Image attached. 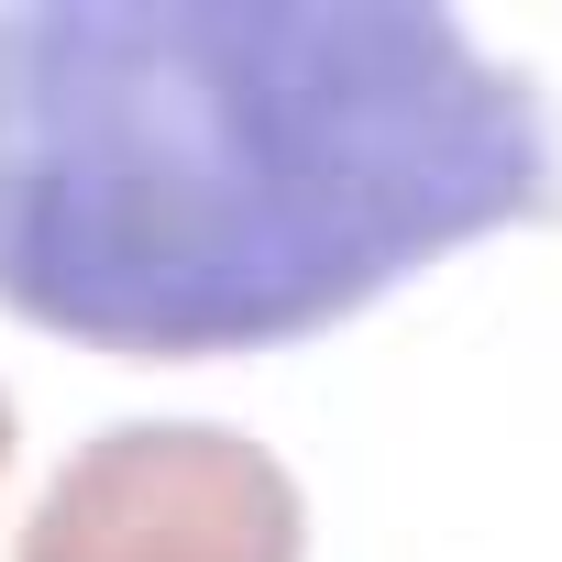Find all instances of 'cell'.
Segmentation results:
<instances>
[{
  "label": "cell",
  "mask_w": 562,
  "mask_h": 562,
  "mask_svg": "<svg viewBox=\"0 0 562 562\" xmlns=\"http://www.w3.org/2000/svg\"><path fill=\"white\" fill-rule=\"evenodd\" d=\"M540 221L551 100L441 0L0 12V310L78 353H288Z\"/></svg>",
  "instance_id": "cell-1"
},
{
  "label": "cell",
  "mask_w": 562,
  "mask_h": 562,
  "mask_svg": "<svg viewBox=\"0 0 562 562\" xmlns=\"http://www.w3.org/2000/svg\"><path fill=\"white\" fill-rule=\"evenodd\" d=\"M12 562H310V496L232 419H111L56 463Z\"/></svg>",
  "instance_id": "cell-2"
},
{
  "label": "cell",
  "mask_w": 562,
  "mask_h": 562,
  "mask_svg": "<svg viewBox=\"0 0 562 562\" xmlns=\"http://www.w3.org/2000/svg\"><path fill=\"white\" fill-rule=\"evenodd\" d=\"M12 441H23V419H12V386H0V474H12Z\"/></svg>",
  "instance_id": "cell-3"
}]
</instances>
